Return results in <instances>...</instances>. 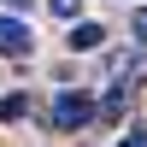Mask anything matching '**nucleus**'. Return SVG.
Masks as SVG:
<instances>
[{"label": "nucleus", "mask_w": 147, "mask_h": 147, "mask_svg": "<svg viewBox=\"0 0 147 147\" xmlns=\"http://www.w3.org/2000/svg\"><path fill=\"white\" fill-rule=\"evenodd\" d=\"M88 118H94V100H88L82 88H65V94H53V106H47V124H53V129H82Z\"/></svg>", "instance_id": "1"}, {"label": "nucleus", "mask_w": 147, "mask_h": 147, "mask_svg": "<svg viewBox=\"0 0 147 147\" xmlns=\"http://www.w3.org/2000/svg\"><path fill=\"white\" fill-rule=\"evenodd\" d=\"M30 41H35V35H30V24L0 12V53H6V59H24V53H30Z\"/></svg>", "instance_id": "2"}, {"label": "nucleus", "mask_w": 147, "mask_h": 147, "mask_svg": "<svg viewBox=\"0 0 147 147\" xmlns=\"http://www.w3.org/2000/svg\"><path fill=\"white\" fill-rule=\"evenodd\" d=\"M100 41H106V30H100V24H77V30H71V47H77V53H94Z\"/></svg>", "instance_id": "3"}, {"label": "nucleus", "mask_w": 147, "mask_h": 147, "mask_svg": "<svg viewBox=\"0 0 147 147\" xmlns=\"http://www.w3.org/2000/svg\"><path fill=\"white\" fill-rule=\"evenodd\" d=\"M24 112H30V100H24V94H6V100H0V124H18Z\"/></svg>", "instance_id": "4"}, {"label": "nucleus", "mask_w": 147, "mask_h": 147, "mask_svg": "<svg viewBox=\"0 0 147 147\" xmlns=\"http://www.w3.org/2000/svg\"><path fill=\"white\" fill-rule=\"evenodd\" d=\"M53 12H59V18H77V12H82V0H53Z\"/></svg>", "instance_id": "5"}, {"label": "nucleus", "mask_w": 147, "mask_h": 147, "mask_svg": "<svg viewBox=\"0 0 147 147\" xmlns=\"http://www.w3.org/2000/svg\"><path fill=\"white\" fill-rule=\"evenodd\" d=\"M129 30H136L141 41H147V6H136V18H129Z\"/></svg>", "instance_id": "6"}, {"label": "nucleus", "mask_w": 147, "mask_h": 147, "mask_svg": "<svg viewBox=\"0 0 147 147\" xmlns=\"http://www.w3.org/2000/svg\"><path fill=\"white\" fill-rule=\"evenodd\" d=\"M118 147H147V129H136V136H124Z\"/></svg>", "instance_id": "7"}]
</instances>
